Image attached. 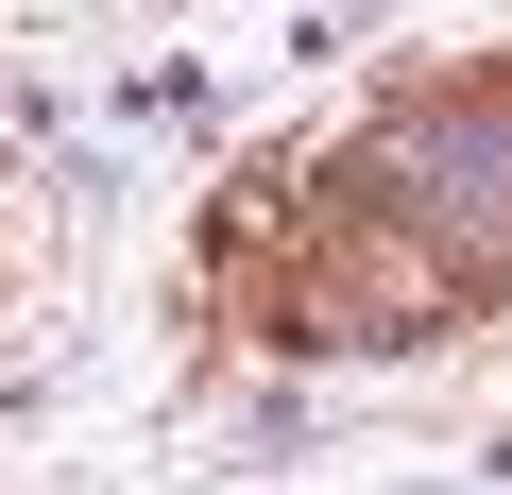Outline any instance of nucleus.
I'll return each instance as SVG.
<instances>
[{"instance_id":"obj_1","label":"nucleus","mask_w":512,"mask_h":495,"mask_svg":"<svg viewBox=\"0 0 512 495\" xmlns=\"http://www.w3.org/2000/svg\"><path fill=\"white\" fill-rule=\"evenodd\" d=\"M376 188H393L427 239H461V257H512V86L410 103V120L376 137Z\"/></svg>"}]
</instances>
